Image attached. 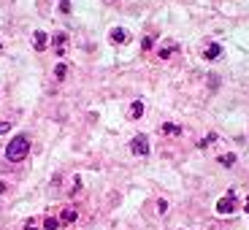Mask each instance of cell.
Masks as SVG:
<instances>
[{"mask_svg": "<svg viewBox=\"0 0 249 230\" xmlns=\"http://www.w3.org/2000/svg\"><path fill=\"white\" fill-rule=\"evenodd\" d=\"M27 152H30V138L27 136H14L6 146V157L11 162H22L27 157Z\"/></svg>", "mask_w": 249, "mask_h": 230, "instance_id": "6da1fadb", "label": "cell"}, {"mask_svg": "<svg viewBox=\"0 0 249 230\" xmlns=\"http://www.w3.org/2000/svg\"><path fill=\"white\" fill-rule=\"evenodd\" d=\"M60 11H62V14L71 11V3H68V0H60Z\"/></svg>", "mask_w": 249, "mask_h": 230, "instance_id": "9a60e30c", "label": "cell"}, {"mask_svg": "<svg viewBox=\"0 0 249 230\" xmlns=\"http://www.w3.org/2000/svg\"><path fill=\"white\" fill-rule=\"evenodd\" d=\"M130 117H133V119L143 117V103H141V100H136V103L130 106Z\"/></svg>", "mask_w": 249, "mask_h": 230, "instance_id": "9c48e42d", "label": "cell"}, {"mask_svg": "<svg viewBox=\"0 0 249 230\" xmlns=\"http://www.w3.org/2000/svg\"><path fill=\"white\" fill-rule=\"evenodd\" d=\"M130 152H133V155H138V157H146V155H149V138L143 136V133H138V136L130 141Z\"/></svg>", "mask_w": 249, "mask_h": 230, "instance_id": "7a4b0ae2", "label": "cell"}, {"mask_svg": "<svg viewBox=\"0 0 249 230\" xmlns=\"http://www.w3.org/2000/svg\"><path fill=\"white\" fill-rule=\"evenodd\" d=\"M54 44H57V49L62 52V46L68 44V35H65V33H57V35H54Z\"/></svg>", "mask_w": 249, "mask_h": 230, "instance_id": "8fae6325", "label": "cell"}, {"mask_svg": "<svg viewBox=\"0 0 249 230\" xmlns=\"http://www.w3.org/2000/svg\"><path fill=\"white\" fill-rule=\"evenodd\" d=\"M8 130H11V124H8V122H0V136H3V133H8Z\"/></svg>", "mask_w": 249, "mask_h": 230, "instance_id": "e0dca14e", "label": "cell"}, {"mask_svg": "<svg viewBox=\"0 0 249 230\" xmlns=\"http://www.w3.org/2000/svg\"><path fill=\"white\" fill-rule=\"evenodd\" d=\"M160 130H162V136H179L181 127H179V124H174V122H165V124L160 127Z\"/></svg>", "mask_w": 249, "mask_h": 230, "instance_id": "52a82bcc", "label": "cell"}, {"mask_svg": "<svg viewBox=\"0 0 249 230\" xmlns=\"http://www.w3.org/2000/svg\"><path fill=\"white\" fill-rule=\"evenodd\" d=\"M219 54H222V46H219V44H209V46H206V52H203L206 60H217Z\"/></svg>", "mask_w": 249, "mask_h": 230, "instance_id": "8992f818", "label": "cell"}, {"mask_svg": "<svg viewBox=\"0 0 249 230\" xmlns=\"http://www.w3.org/2000/svg\"><path fill=\"white\" fill-rule=\"evenodd\" d=\"M174 49H176L174 44H171V46H162V49H160V57H162V60H165V57H171V54H174Z\"/></svg>", "mask_w": 249, "mask_h": 230, "instance_id": "4fadbf2b", "label": "cell"}, {"mask_svg": "<svg viewBox=\"0 0 249 230\" xmlns=\"http://www.w3.org/2000/svg\"><path fill=\"white\" fill-rule=\"evenodd\" d=\"M46 44H49V35H46L44 30H36V35H33V46H36L38 52H44Z\"/></svg>", "mask_w": 249, "mask_h": 230, "instance_id": "277c9868", "label": "cell"}, {"mask_svg": "<svg viewBox=\"0 0 249 230\" xmlns=\"http://www.w3.org/2000/svg\"><path fill=\"white\" fill-rule=\"evenodd\" d=\"M65 73H68V68H65V62H60V65L54 68V76L57 79H65Z\"/></svg>", "mask_w": 249, "mask_h": 230, "instance_id": "7c38bea8", "label": "cell"}, {"mask_svg": "<svg viewBox=\"0 0 249 230\" xmlns=\"http://www.w3.org/2000/svg\"><path fill=\"white\" fill-rule=\"evenodd\" d=\"M44 228H46V230H57V228H60V219L46 217V219H44Z\"/></svg>", "mask_w": 249, "mask_h": 230, "instance_id": "30bf717a", "label": "cell"}, {"mask_svg": "<svg viewBox=\"0 0 249 230\" xmlns=\"http://www.w3.org/2000/svg\"><path fill=\"white\" fill-rule=\"evenodd\" d=\"M244 209H247V212H249V198H247V203H244Z\"/></svg>", "mask_w": 249, "mask_h": 230, "instance_id": "d6986e66", "label": "cell"}, {"mask_svg": "<svg viewBox=\"0 0 249 230\" xmlns=\"http://www.w3.org/2000/svg\"><path fill=\"white\" fill-rule=\"evenodd\" d=\"M79 219V212L76 209H65V212L60 214V225H71V222H76Z\"/></svg>", "mask_w": 249, "mask_h": 230, "instance_id": "5b68a950", "label": "cell"}, {"mask_svg": "<svg viewBox=\"0 0 249 230\" xmlns=\"http://www.w3.org/2000/svg\"><path fill=\"white\" fill-rule=\"evenodd\" d=\"M219 162H222V165H233V162H236V155H222Z\"/></svg>", "mask_w": 249, "mask_h": 230, "instance_id": "5bb4252c", "label": "cell"}, {"mask_svg": "<svg viewBox=\"0 0 249 230\" xmlns=\"http://www.w3.org/2000/svg\"><path fill=\"white\" fill-rule=\"evenodd\" d=\"M0 52H3V46H0Z\"/></svg>", "mask_w": 249, "mask_h": 230, "instance_id": "ffe728a7", "label": "cell"}, {"mask_svg": "<svg viewBox=\"0 0 249 230\" xmlns=\"http://www.w3.org/2000/svg\"><path fill=\"white\" fill-rule=\"evenodd\" d=\"M111 41H114V44H124V41H127V33H124L122 27H114V30H111Z\"/></svg>", "mask_w": 249, "mask_h": 230, "instance_id": "ba28073f", "label": "cell"}, {"mask_svg": "<svg viewBox=\"0 0 249 230\" xmlns=\"http://www.w3.org/2000/svg\"><path fill=\"white\" fill-rule=\"evenodd\" d=\"M141 46H143V49H152V46H155V41H152V38H143Z\"/></svg>", "mask_w": 249, "mask_h": 230, "instance_id": "2e32d148", "label": "cell"}, {"mask_svg": "<svg viewBox=\"0 0 249 230\" xmlns=\"http://www.w3.org/2000/svg\"><path fill=\"white\" fill-rule=\"evenodd\" d=\"M25 230H38V228H36V225H33V222H27V228H25Z\"/></svg>", "mask_w": 249, "mask_h": 230, "instance_id": "ac0fdd59", "label": "cell"}, {"mask_svg": "<svg viewBox=\"0 0 249 230\" xmlns=\"http://www.w3.org/2000/svg\"><path fill=\"white\" fill-rule=\"evenodd\" d=\"M238 209V198L233 193H228L222 200H217V214H233Z\"/></svg>", "mask_w": 249, "mask_h": 230, "instance_id": "3957f363", "label": "cell"}]
</instances>
